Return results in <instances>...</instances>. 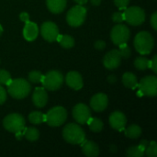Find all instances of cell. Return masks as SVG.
<instances>
[{
    "label": "cell",
    "mask_w": 157,
    "mask_h": 157,
    "mask_svg": "<svg viewBox=\"0 0 157 157\" xmlns=\"http://www.w3.org/2000/svg\"><path fill=\"white\" fill-rule=\"evenodd\" d=\"M7 86V91L9 95L16 99H22L29 96L31 90L30 84L22 78L10 80Z\"/></svg>",
    "instance_id": "1"
},
{
    "label": "cell",
    "mask_w": 157,
    "mask_h": 157,
    "mask_svg": "<svg viewBox=\"0 0 157 157\" xmlns=\"http://www.w3.org/2000/svg\"><path fill=\"white\" fill-rule=\"evenodd\" d=\"M63 139L71 144H81L86 138L84 130L75 123L67 124L63 131Z\"/></svg>",
    "instance_id": "2"
},
{
    "label": "cell",
    "mask_w": 157,
    "mask_h": 157,
    "mask_svg": "<svg viewBox=\"0 0 157 157\" xmlns=\"http://www.w3.org/2000/svg\"><path fill=\"white\" fill-rule=\"evenodd\" d=\"M155 40L150 32L141 31L134 39V47L141 54H149L154 48Z\"/></svg>",
    "instance_id": "3"
},
{
    "label": "cell",
    "mask_w": 157,
    "mask_h": 157,
    "mask_svg": "<svg viewBox=\"0 0 157 157\" xmlns=\"http://www.w3.org/2000/svg\"><path fill=\"white\" fill-rule=\"evenodd\" d=\"M67 119V111L63 107H54L51 109L45 115V121L52 127H59L65 122Z\"/></svg>",
    "instance_id": "4"
},
{
    "label": "cell",
    "mask_w": 157,
    "mask_h": 157,
    "mask_svg": "<svg viewBox=\"0 0 157 157\" xmlns=\"http://www.w3.org/2000/svg\"><path fill=\"white\" fill-rule=\"evenodd\" d=\"M86 17V8L83 5H77L72 7L66 16V21L71 27L81 26Z\"/></svg>",
    "instance_id": "5"
},
{
    "label": "cell",
    "mask_w": 157,
    "mask_h": 157,
    "mask_svg": "<svg viewBox=\"0 0 157 157\" xmlns=\"http://www.w3.org/2000/svg\"><path fill=\"white\" fill-rule=\"evenodd\" d=\"M63 82V75L59 71H50L45 75H43V78L41 80V84L44 86L45 89L49 91H55L58 90Z\"/></svg>",
    "instance_id": "6"
},
{
    "label": "cell",
    "mask_w": 157,
    "mask_h": 157,
    "mask_svg": "<svg viewBox=\"0 0 157 157\" xmlns=\"http://www.w3.org/2000/svg\"><path fill=\"white\" fill-rule=\"evenodd\" d=\"M25 124H26L25 119L23 118V116L17 113L9 114L3 121L4 128L6 131L13 133L22 131L25 128Z\"/></svg>",
    "instance_id": "7"
},
{
    "label": "cell",
    "mask_w": 157,
    "mask_h": 157,
    "mask_svg": "<svg viewBox=\"0 0 157 157\" xmlns=\"http://www.w3.org/2000/svg\"><path fill=\"white\" fill-rule=\"evenodd\" d=\"M124 20L132 26H139L145 20V12L139 6H131L124 9Z\"/></svg>",
    "instance_id": "8"
},
{
    "label": "cell",
    "mask_w": 157,
    "mask_h": 157,
    "mask_svg": "<svg viewBox=\"0 0 157 157\" xmlns=\"http://www.w3.org/2000/svg\"><path fill=\"white\" fill-rule=\"evenodd\" d=\"M130 36H131V32L128 27L121 23L119 25L114 26L110 32V38L112 42L118 46L120 44L126 43L129 40Z\"/></svg>",
    "instance_id": "9"
},
{
    "label": "cell",
    "mask_w": 157,
    "mask_h": 157,
    "mask_svg": "<svg viewBox=\"0 0 157 157\" xmlns=\"http://www.w3.org/2000/svg\"><path fill=\"white\" fill-rule=\"evenodd\" d=\"M138 86L142 95L155 97L157 95V77L155 75H147L141 80Z\"/></svg>",
    "instance_id": "10"
},
{
    "label": "cell",
    "mask_w": 157,
    "mask_h": 157,
    "mask_svg": "<svg viewBox=\"0 0 157 157\" xmlns=\"http://www.w3.org/2000/svg\"><path fill=\"white\" fill-rule=\"evenodd\" d=\"M73 117L79 124H86L91 118V111L88 106L79 103L73 109Z\"/></svg>",
    "instance_id": "11"
},
{
    "label": "cell",
    "mask_w": 157,
    "mask_h": 157,
    "mask_svg": "<svg viewBox=\"0 0 157 157\" xmlns=\"http://www.w3.org/2000/svg\"><path fill=\"white\" fill-rule=\"evenodd\" d=\"M40 34L44 40L49 42H52L56 40L59 35V29L55 23L52 21L44 22L40 27Z\"/></svg>",
    "instance_id": "12"
},
{
    "label": "cell",
    "mask_w": 157,
    "mask_h": 157,
    "mask_svg": "<svg viewBox=\"0 0 157 157\" xmlns=\"http://www.w3.org/2000/svg\"><path fill=\"white\" fill-rule=\"evenodd\" d=\"M121 56L119 50H112L109 52L103 58V64L109 70H114L121 65Z\"/></svg>",
    "instance_id": "13"
},
{
    "label": "cell",
    "mask_w": 157,
    "mask_h": 157,
    "mask_svg": "<svg viewBox=\"0 0 157 157\" xmlns=\"http://www.w3.org/2000/svg\"><path fill=\"white\" fill-rule=\"evenodd\" d=\"M109 104V98L106 94L98 93L96 94L90 100V106L91 109L97 112L104 111Z\"/></svg>",
    "instance_id": "14"
},
{
    "label": "cell",
    "mask_w": 157,
    "mask_h": 157,
    "mask_svg": "<svg viewBox=\"0 0 157 157\" xmlns=\"http://www.w3.org/2000/svg\"><path fill=\"white\" fill-rule=\"evenodd\" d=\"M127 123L126 116L121 111H114L109 116V124L116 131H123Z\"/></svg>",
    "instance_id": "15"
},
{
    "label": "cell",
    "mask_w": 157,
    "mask_h": 157,
    "mask_svg": "<svg viewBox=\"0 0 157 157\" xmlns=\"http://www.w3.org/2000/svg\"><path fill=\"white\" fill-rule=\"evenodd\" d=\"M32 102L37 108H43L48 102V94L44 87L35 88L32 94Z\"/></svg>",
    "instance_id": "16"
},
{
    "label": "cell",
    "mask_w": 157,
    "mask_h": 157,
    "mask_svg": "<svg viewBox=\"0 0 157 157\" xmlns=\"http://www.w3.org/2000/svg\"><path fill=\"white\" fill-rule=\"evenodd\" d=\"M65 82L75 90H80L83 87V78L78 72H69L65 76Z\"/></svg>",
    "instance_id": "17"
},
{
    "label": "cell",
    "mask_w": 157,
    "mask_h": 157,
    "mask_svg": "<svg viewBox=\"0 0 157 157\" xmlns=\"http://www.w3.org/2000/svg\"><path fill=\"white\" fill-rule=\"evenodd\" d=\"M39 35V27L36 23L29 21L25 23V27L23 29V37L28 41H33Z\"/></svg>",
    "instance_id": "18"
},
{
    "label": "cell",
    "mask_w": 157,
    "mask_h": 157,
    "mask_svg": "<svg viewBox=\"0 0 157 157\" xmlns=\"http://www.w3.org/2000/svg\"><path fill=\"white\" fill-rule=\"evenodd\" d=\"M82 151L85 155L88 157H96L99 155V147L98 145L92 141H83L81 144Z\"/></svg>",
    "instance_id": "19"
},
{
    "label": "cell",
    "mask_w": 157,
    "mask_h": 157,
    "mask_svg": "<svg viewBox=\"0 0 157 157\" xmlns=\"http://www.w3.org/2000/svg\"><path fill=\"white\" fill-rule=\"evenodd\" d=\"M149 143L146 140H143L138 145L132 146L128 149L126 155L129 157H142L145 154V150Z\"/></svg>",
    "instance_id": "20"
},
{
    "label": "cell",
    "mask_w": 157,
    "mask_h": 157,
    "mask_svg": "<svg viewBox=\"0 0 157 157\" xmlns=\"http://www.w3.org/2000/svg\"><path fill=\"white\" fill-rule=\"evenodd\" d=\"M47 6L48 9L53 14L62 13L64 8L66 7L67 0H47Z\"/></svg>",
    "instance_id": "21"
},
{
    "label": "cell",
    "mask_w": 157,
    "mask_h": 157,
    "mask_svg": "<svg viewBox=\"0 0 157 157\" xmlns=\"http://www.w3.org/2000/svg\"><path fill=\"white\" fill-rule=\"evenodd\" d=\"M122 83L126 87L131 89H135L138 86V82L135 75L130 72L125 73L122 75Z\"/></svg>",
    "instance_id": "22"
},
{
    "label": "cell",
    "mask_w": 157,
    "mask_h": 157,
    "mask_svg": "<svg viewBox=\"0 0 157 157\" xmlns=\"http://www.w3.org/2000/svg\"><path fill=\"white\" fill-rule=\"evenodd\" d=\"M56 40L61 44L64 49H71L75 46V40L69 35H58Z\"/></svg>",
    "instance_id": "23"
},
{
    "label": "cell",
    "mask_w": 157,
    "mask_h": 157,
    "mask_svg": "<svg viewBox=\"0 0 157 157\" xmlns=\"http://www.w3.org/2000/svg\"><path fill=\"white\" fill-rule=\"evenodd\" d=\"M142 134V129L140 126L132 124L125 130V135L131 139H137Z\"/></svg>",
    "instance_id": "24"
},
{
    "label": "cell",
    "mask_w": 157,
    "mask_h": 157,
    "mask_svg": "<svg viewBox=\"0 0 157 157\" xmlns=\"http://www.w3.org/2000/svg\"><path fill=\"white\" fill-rule=\"evenodd\" d=\"M28 141L29 142H35L40 137V132L36 128H24V135H23Z\"/></svg>",
    "instance_id": "25"
},
{
    "label": "cell",
    "mask_w": 157,
    "mask_h": 157,
    "mask_svg": "<svg viewBox=\"0 0 157 157\" xmlns=\"http://www.w3.org/2000/svg\"><path fill=\"white\" fill-rule=\"evenodd\" d=\"M29 121H30V123L38 125L45 122V115L40 111H33L29 115Z\"/></svg>",
    "instance_id": "26"
},
{
    "label": "cell",
    "mask_w": 157,
    "mask_h": 157,
    "mask_svg": "<svg viewBox=\"0 0 157 157\" xmlns=\"http://www.w3.org/2000/svg\"><path fill=\"white\" fill-rule=\"evenodd\" d=\"M87 123L89 124V128L92 132H99L102 131L104 124L102 122L101 120L98 119V118H90L89 121H87Z\"/></svg>",
    "instance_id": "27"
},
{
    "label": "cell",
    "mask_w": 157,
    "mask_h": 157,
    "mask_svg": "<svg viewBox=\"0 0 157 157\" xmlns=\"http://www.w3.org/2000/svg\"><path fill=\"white\" fill-rule=\"evenodd\" d=\"M134 66L138 70H146L150 66V61L145 57H138L134 61Z\"/></svg>",
    "instance_id": "28"
},
{
    "label": "cell",
    "mask_w": 157,
    "mask_h": 157,
    "mask_svg": "<svg viewBox=\"0 0 157 157\" xmlns=\"http://www.w3.org/2000/svg\"><path fill=\"white\" fill-rule=\"evenodd\" d=\"M42 78H43V75L39 71H32L29 74V80L33 84L41 83Z\"/></svg>",
    "instance_id": "29"
},
{
    "label": "cell",
    "mask_w": 157,
    "mask_h": 157,
    "mask_svg": "<svg viewBox=\"0 0 157 157\" xmlns=\"http://www.w3.org/2000/svg\"><path fill=\"white\" fill-rule=\"evenodd\" d=\"M146 155L149 157H156L157 156V144L155 141L149 143L146 150H145Z\"/></svg>",
    "instance_id": "30"
},
{
    "label": "cell",
    "mask_w": 157,
    "mask_h": 157,
    "mask_svg": "<svg viewBox=\"0 0 157 157\" xmlns=\"http://www.w3.org/2000/svg\"><path fill=\"white\" fill-rule=\"evenodd\" d=\"M120 47V53H121V56L123 57V58H129L132 54V50L131 48L128 46L127 42L126 43H122V44H120L119 45Z\"/></svg>",
    "instance_id": "31"
},
{
    "label": "cell",
    "mask_w": 157,
    "mask_h": 157,
    "mask_svg": "<svg viewBox=\"0 0 157 157\" xmlns=\"http://www.w3.org/2000/svg\"><path fill=\"white\" fill-rule=\"evenodd\" d=\"M10 80V74L6 70H0V85H7Z\"/></svg>",
    "instance_id": "32"
},
{
    "label": "cell",
    "mask_w": 157,
    "mask_h": 157,
    "mask_svg": "<svg viewBox=\"0 0 157 157\" xmlns=\"http://www.w3.org/2000/svg\"><path fill=\"white\" fill-rule=\"evenodd\" d=\"M114 3L120 10H124L127 8L130 0H114Z\"/></svg>",
    "instance_id": "33"
},
{
    "label": "cell",
    "mask_w": 157,
    "mask_h": 157,
    "mask_svg": "<svg viewBox=\"0 0 157 157\" xmlns=\"http://www.w3.org/2000/svg\"><path fill=\"white\" fill-rule=\"evenodd\" d=\"M112 20L116 23H121L124 20L123 12H115L112 15Z\"/></svg>",
    "instance_id": "34"
},
{
    "label": "cell",
    "mask_w": 157,
    "mask_h": 157,
    "mask_svg": "<svg viewBox=\"0 0 157 157\" xmlns=\"http://www.w3.org/2000/svg\"><path fill=\"white\" fill-rule=\"evenodd\" d=\"M149 68H151L153 70L154 73H157V56L155 55L153 57V60L150 61V66Z\"/></svg>",
    "instance_id": "35"
},
{
    "label": "cell",
    "mask_w": 157,
    "mask_h": 157,
    "mask_svg": "<svg viewBox=\"0 0 157 157\" xmlns=\"http://www.w3.org/2000/svg\"><path fill=\"white\" fill-rule=\"evenodd\" d=\"M6 99V91L5 90V88L0 86V105H2Z\"/></svg>",
    "instance_id": "36"
},
{
    "label": "cell",
    "mask_w": 157,
    "mask_h": 157,
    "mask_svg": "<svg viewBox=\"0 0 157 157\" xmlns=\"http://www.w3.org/2000/svg\"><path fill=\"white\" fill-rule=\"evenodd\" d=\"M106 47V42L104 40H97L95 42V48L97 50H99V51H102L104 50Z\"/></svg>",
    "instance_id": "37"
},
{
    "label": "cell",
    "mask_w": 157,
    "mask_h": 157,
    "mask_svg": "<svg viewBox=\"0 0 157 157\" xmlns=\"http://www.w3.org/2000/svg\"><path fill=\"white\" fill-rule=\"evenodd\" d=\"M151 25L155 30L157 29V12H155L151 17Z\"/></svg>",
    "instance_id": "38"
},
{
    "label": "cell",
    "mask_w": 157,
    "mask_h": 157,
    "mask_svg": "<svg viewBox=\"0 0 157 157\" xmlns=\"http://www.w3.org/2000/svg\"><path fill=\"white\" fill-rule=\"evenodd\" d=\"M19 18H20V20L23 21L24 23H27V22L29 21V15L27 12H22V13H20V15H19Z\"/></svg>",
    "instance_id": "39"
},
{
    "label": "cell",
    "mask_w": 157,
    "mask_h": 157,
    "mask_svg": "<svg viewBox=\"0 0 157 157\" xmlns=\"http://www.w3.org/2000/svg\"><path fill=\"white\" fill-rule=\"evenodd\" d=\"M108 81L109 84H115L117 82V77L115 75H109L108 77Z\"/></svg>",
    "instance_id": "40"
},
{
    "label": "cell",
    "mask_w": 157,
    "mask_h": 157,
    "mask_svg": "<svg viewBox=\"0 0 157 157\" xmlns=\"http://www.w3.org/2000/svg\"><path fill=\"white\" fill-rule=\"evenodd\" d=\"M75 2H76L78 5H85V4H86L87 3V1L88 0H74Z\"/></svg>",
    "instance_id": "41"
},
{
    "label": "cell",
    "mask_w": 157,
    "mask_h": 157,
    "mask_svg": "<svg viewBox=\"0 0 157 157\" xmlns=\"http://www.w3.org/2000/svg\"><path fill=\"white\" fill-rule=\"evenodd\" d=\"M90 1H91L92 5H94V6H99L101 3V0H90Z\"/></svg>",
    "instance_id": "42"
},
{
    "label": "cell",
    "mask_w": 157,
    "mask_h": 157,
    "mask_svg": "<svg viewBox=\"0 0 157 157\" xmlns=\"http://www.w3.org/2000/svg\"><path fill=\"white\" fill-rule=\"evenodd\" d=\"M2 32H3V28H2V26L0 25V36H1Z\"/></svg>",
    "instance_id": "43"
}]
</instances>
